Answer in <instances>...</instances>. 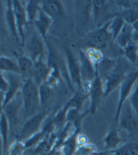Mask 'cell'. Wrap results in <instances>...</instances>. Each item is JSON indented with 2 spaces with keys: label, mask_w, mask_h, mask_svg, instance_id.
<instances>
[{
  "label": "cell",
  "mask_w": 138,
  "mask_h": 155,
  "mask_svg": "<svg viewBox=\"0 0 138 155\" xmlns=\"http://www.w3.org/2000/svg\"><path fill=\"white\" fill-rule=\"evenodd\" d=\"M131 66L133 65L125 57L118 58L116 67L104 79L105 98L118 87H120L129 72L132 70L130 68Z\"/></svg>",
  "instance_id": "3"
},
{
  "label": "cell",
  "mask_w": 138,
  "mask_h": 155,
  "mask_svg": "<svg viewBox=\"0 0 138 155\" xmlns=\"http://www.w3.org/2000/svg\"><path fill=\"white\" fill-rule=\"evenodd\" d=\"M20 71L22 82L32 79L33 75L34 62L27 55H20L17 60Z\"/></svg>",
  "instance_id": "21"
},
{
  "label": "cell",
  "mask_w": 138,
  "mask_h": 155,
  "mask_svg": "<svg viewBox=\"0 0 138 155\" xmlns=\"http://www.w3.org/2000/svg\"><path fill=\"white\" fill-rule=\"evenodd\" d=\"M28 155H35V154H34V153H33V152H32V153H30V154H28Z\"/></svg>",
  "instance_id": "44"
},
{
  "label": "cell",
  "mask_w": 138,
  "mask_h": 155,
  "mask_svg": "<svg viewBox=\"0 0 138 155\" xmlns=\"http://www.w3.org/2000/svg\"><path fill=\"white\" fill-rule=\"evenodd\" d=\"M75 14L77 30L82 37L87 33L86 28L93 20V1H75Z\"/></svg>",
  "instance_id": "5"
},
{
  "label": "cell",
  "mask_w": 138,
  "mask_h": 155,
  "mask_svg": "<svg viewBox=\"0 0 138 155\" xmlns=\"http://www.w3.org/2000/svg\"><path fill=\"white\" fill-rule=\"evenodd\" d=\"M119 13L113 1H93V22L96 28L108 23Z\"/></svg>",
  "instance_id": "4"
},
{
  "label": "cell",
  "mask_w": 138,
  "mask_h": 155,
  "mask_svg": "<svg viewBox=\"0 0 138 155\" xmlns=\"http://www.w3.org/2000/svg\"><path fill=\"white\" fill-rule=\"evenodd\" d=\"M123 50L125 58L134 67L138 58V48L136 42L133 40Z\"/></svg>",
  "instance_id": "34"
},
{
  "label": "cell",
  "mask_w": 138,
  "mask_h": 155,
  "mask_svg": "<svg viewBox=\"0 0 138 155\" xmlns=\"http://www.w3.org/2000/svg\"><path fill=\"white\" fill-rule=\"evenodd\" d=\"M89 96H90L89 98L90 100V104L88 110L90 114H94L96 113L102 100L105 98L103 81L98 74H96V77L93 80Z\"/></svg>",
  "instance_id": "13"
},
{
  "label": "cell",
  "mask_w": 138,
  "mask_h": 155,
  "mask_svg": "<svg viewBox=\"0 0 138 155\" xmlns=\"http://www.w3.org/2000/svg\"><path fill=\"white\" fill-rule=\"evenodd\" d=\"M53 155H63V154H62V153H61V151L60 150H58L57 151H56L55 153H54V154Z\"/></svg>",
  "instance_id": "42"
},
{
  "label": "cell",
  "mask_w": 138,
  "mask_h": 155,
  "mask_svg": "<svg viewBox=\"0 0 138 155\" xmlns=\"http://www.w3.org/2000/svg\"><path fill=\"white\" fill-rule=\"evenodd\" d=\"M89 97L90 96L88 94L84 92L81 89L78 88L74 91L73 96L70 97V99H69L66 104L70 108H76L77 110L82 111L85 102Z\"/></svg>",
  "instance_id": "27"
},
{
  "label": "cell",
  "mask_w": 138,
  "mask_h": 155,
  "mask_svg": "<svg viewBox=\"0 0 138 155\" xmlns=\"http://www.w3.org/2000/svg\"><path fill=\"white\" fill-rule=\"evenodd\" d=\"M80 131L74 130L63 143L59 150L63 155H75L78 148V137Z\"/></svg>",
  "instance_id": "22"
},
{
  "label": "cell",
  "mask_w": 138,
  "mask_h": 155,
  "mask_svg": "<svg viewBox=\"0 0 138 155\" xmlns=\"http://www.w3.org/2000/svg\"><path fill=\"white\" fill-rule=\"evenodd\" d=\"M65 56V63L67 73L73 85H76L77 89L82 86V81L81 77V70L79 60L75 56L72 50L70 47L64 48Z\"/></svg>",
  "instance_id": "11"
},
{
  "label": "cell",
  "mask_w": 138,
  "mask_h": 155,
  "mask_svg": "<svg viewBox=\"0 0 138 155\" xmlns=\"http://www.w3.org/2000/svg\"><path fill=\"white\" fill-rule=\"evenodd\" d=\"M120 15L124 19L125 23L133 25L135 22L138 21V9L136 8H129L120 11Z\"/></svg>",
  "instance_id": "37"
},
{
  "label": "cell",
  "mask_w": 138,
  "mask_h": 155,
  "mask_svg": "<svg viewBox=\"0 0 138 155\" xmlns=\"http://www.w3.org/2000/svg\"><path fill=\"white\" fill-rule=\"evenodd\" d=\"M132 27H133L134 32L138 33V21H137L136 22H135V23L133 25H132Z\"/></svg>",
  "instance_id": "41"
},
{
  "label": "cell",
  "mask_w": 138,
  "mask_h": 155,
  "mask_svg": "<svg viewBox=\"0 0 138 155\" xmlns=\"http://www.w3.org/2000/svg\"><path fill=\"white\" fill-rule=\"evenodd\" d=\"M5 5H6V6H5V20L8 28L11 33V35L14 37V39L17 42L20 43L18 28H17L15 15H14L13 10L12 1L8 0V1L5 2Z\"/></svg>",
  "instance_id": "20"
},
{
  "label": "cell",
  "mask_w": 138,
  "mask_h": 155,
  "mask_svg": "<svg viewBox=\"0 0 138 155\" xmlns=\"http://www.w3.org/2000/svg\"><path fill=\"white\" fill-rule=\"evenodd\" d=\"M27 150L24 142L16 139L8 148L7 155H24Z\"/></svg>",
  "instance_id": "38"
},
{
  "label": "cell",
  "mask_w": 138,
  "mask_h": 155,
  "mask_svg": "<svg viewBox=\"0 0 138 155\" xmlns=\"http://www.w3.org/2000/svg\"><path fill=\"white\" fill-rule=\"evenodd\" d=\"M41 10L53 20L54 25H61L67 21V16L64 4L56 0L41 1Z\"/></svg>",
  "instance_id": "10"
},
{
  "label": "cell",
  "mask_w": 138,
  "mask_h": 155,
  "mask_svg": "<svg viewBox=\"0 0 138 155\" xmlns=\"http://www.w3.org/2000/svg\"><path fill=\"white\" fill-rule=\"evenodd\" d=\"M1 78H2V81H1V87H0V92H1V97L2 99L3 97H4L5 94V93L7 92L8 89H9L10 82L8 79L5 78V77L3 75L2 73Z\"/></svg>",
  "instance_id": "40"
},
{
  "label": "cell",
  "mask_w": 138,
  "mask_h": 155,
  "mask_svg": "<svg viewBox=\"0 0 138 155\" xmlns=\"http://www.w3.org/2000/svg\"><path fill=\"white\" fill-rule=\"evenodd\" d=\"M108 153V152H107V153H102L100 155H104V154H107Z\"/></svg>",
  "instance_id": "45"
},
{
  "label": "cell",
  "mask_w": 138,
  "mask_h": 155,
  "mask_svg": "<svg viewBox=\"0 0 138 155\" xmlns=\"http://www.w3.org/2000/svg\"><path fill=\"white\" fill-rule=\"evenodd\" d=\"M8 80L10 82V87L7 92L5 93L4 96L2 99V108H4L11 100H12L16 96V94L20 91V89L22 88L20 82L16 77L14 76L9 77Z\"/></svg>",
  "instance_id": "26"
},
{
  "label": "cell",
  "mask_w": 138,
  "mask_h": 155,
  "mask_svg": "<svg viewBox=\"0 0 138 155\" xmlns=\"http://www.w3.org/2000/svg\"><path fill=\"white\" fill-rule=\"evenodd\" d=\"M86 56L88 59L93 63V65L96 68L102 60L104 58V54L102 50L95 48H88L84 50Z\"/></svg>",
  "instance_id": "35"
},
{
  "label": "cell",
  "mask_w": 138,
  "mask_h": 155,
  "mask_svg": "<svg viewBox=\"0 0 138 155\" xmlns=\"http://www.w3.org/2000/svg\"><path fill=\"white\" fill-rule=\"evenodd\" d=\"M129 100L133 108L135 113L138 117V81L137 82L136 87L133 89L130 97H129Z\"/></svg>",
  "instance_id": "39"
},
{
  "label": "cell",
  "mask_w": 138,
  "mask_h": 155,
  "mask_svg": "<svg viewBox=\"0 0 138 155\" xmlns=\"http://www.w3.org/2000/svg\"><path fill=\"white\" fill-rule=\"evenodd\" d=\"M21 93L24 108V119L26 120L37 113V108L41 106L39 96V87L33 79H28L23 82Z\"/></svg>",
  "instance_id": "2"
},
{
  "label": "cell",
  "mask_w": 138,
  "mask_h": 155,
  "mask_svg": "<svg viewBox=\"0 0 138 155\" xmlns=\"http://www.w3.org/2000/svg\"><path fill=\"white\" fill-rule=\"evenodd\" d=\"M45 44V42L38 32L36 31H34L28 38L27 44H26L27 56L33 62L43 58Z\"/></svg>",
  "instance_id": "12"
},
{
  "label": "cell",
  "mask_w": 138,
  "mask_h": 155,
  "mask_svg": "<svg viewBox=\"0 0 138 155\" xmlns=\"http://www.w3.org/2000/svg\"><path fill=\"white\" fill-rule=\"evenodd\" d=\"M110 22L86 33L77 43V48L82 49L84 50L88 48H95L102 50L107 48L109 41L111 40L113 41L108 31Z\"/></svg>",
  "instance_id": "1"
},
{
  "label": "cell",
  "mask_w": 138,
  "mask_h": 155,
  "mask_svg": "<svg viewBox=\"0 0 138 155\" xmlns=\"http://www.w3.org/2000/svg\"><path fill=\"white\" fill-rule=\"evenodd\" d=\"M45 45L47 49V63L48 67H49L51 69H57L61 71L63 77H64V79L65 80V81L68 85L69 87H70L72 91H75L74 85L71 84V80L67 73L65 60V62L63 60V59L61 58V56H59L58 51L55 50V48L48 41L47 42H45Z\"/></svg>",
  "instance_id": "9"
},
{
  "label": "cell",
  "mask_w": 138,
  "mask_h": 155,
  "mask_svg": "<svg viewBox=\"0 0 138 155\" xmlns=\"http://www.w3.org/2000/svg\"><path fill=\"white\" fill-rule=\"evenodd\" d=\"M119 126L123 130L127 131L130 135L138 133V117L129 100L123 104L121 111Z\"/></svg>",
  "instance_id": "8"
},
{
  "label": "cell",
  "mask_w": 138,
  "mask_h": 155,
  "mask_svg": "<svg viewBox=\"0 0 138 155\" xmlns=\"http://www.w3.org/2000/svg\"><path fill=\"white\" fill-rule=\"evenodd\" d=\"M47 110H42L26 120L20 131L16 135V139L24 142L26 140L39 132L42 130V124L47 118Z\"/></svg>",
  "instance_id": "7"
},
{
  "label": "cell",
  "mask_w": 138,
  "mask_h": 155,
  "mask_svg": "<svg viewBox=\"0 0 138 155\" xmlns=\"http://www.w3.org/2000/svg\"><path fill=\"white\" fill-rule=\"evenodd\" d=\"M27 11L28 23H33L37 18V16L41 10V1H28L23 2Z\"/></svg>",
  "instance_id": "30"
},
{
  "label": "cell",
  "mask_w": 138,
  "mask_h": 155,
  "mask_svg": "<svg viewBox=\"0 0 138 155\" xmlns=\"http://www.w3.org/2000/svg\"><path fill=\"white\" fill-rule=\"evenodd\" d=\"M137 48H138V45H137Z\"/></svg>",
  "instance_id": "46"
},
{
  "label": "cell",
  "mask_w": 138,
  "mask_h": 155,
  "mask_svg": "<svg viewBox=\"0 0 138 155\" xmlns=\"http://www.w3.org/2000/svg\"><path fill=\"white\" fill-rule=\"evenodd\" d=\"M53 95V88L47 83L44 82L39 86V96L41 106L47 104V102Z\"/></svg>",
  "instance_id": "36"
},
{
  "label": "cell",
  "mask_w": 138,
  "mask_h": 155,
  "mask_svg": "<svg viewBox=\"0 0 138 155\" xmlns=\"http://www.w3.org/2000/svg\"><path fill=\"white\" fill-rule=\"evenodd\" d=\"M1 72L2 73L4 72L5 73L17 74L20 75L18 62L5 56H1Z\"/></svg>",
  "instance_id": "29"
},
{
  "label": "cell",
  "mask_w": 138,
  "mask_h": 155,
  "mask_svg": "<svg viewBox=\"0 0 138 155\" xmlns=\"http://www.w3.org/2000/svg\"><path fill=\"white\" fill-rule=\"evenodd\" d=\"M134 67H135V68H136L137 71H138V58L137 60V62L136 63V64H135V66H134Z\"/></svg>",
  "instance_id": "43"
},
{
  "label": "cell",
  "mask_w": 138,
  "mask_h": 155,
  "mask_svg": "<svg viewBox=\"0 0 138 155\" xmlns=\"http://www.w3.org/2000/svg\"><path fill=\"white\" fill-rule=\"evenodd\" d=\"M51 71V69L48 67L47 61H45L43 58L37 60L36 61L34 62L33 75L32 79L39 87L42 83L47 81Z\"/></svg>",
  "instance_id": "18"
},
{
  "label": "cell",
  "mask_w": 138,
  "mask_h": 155,
  "mask_svg": "<svg viewBox=\"0 0 138 155\" xmlns=\"http://www.w3.org/2000/svg\"><path fill=\"white\" fill-rule=\"evenodd\" d=\"M12 7L14 15H15L17 28H18V35L22 45H24V28L28 23L27 11L25 9L24 3L18 0L12 1Z\"/></svg>",
  "instance_id": "14"
},
{
  "label": "cell",
  "mask_w": 138,
  "mask_h": 155,
  "mask_svg": "<svg viewBox=\"0 0 138 155\" xmlns=\"http://www.w3.org/2000/svg\"><path fill=\"white\" fill-rule=\"evenodd\" d=\"M78 54L82 82L93 81L96 76L95 67L86 57L84 50L78 48Z\"/></svg>",
  "instance_id": "17"
},
{
  "label": "cell",
  "mask_w": 138,
  "mask_h": 155,
  "mask_svg": "<svg viewBox=\"0 0 138 155\" xmlns=\"http://www.w3.org/2000/svg\"><path fill=\"white\" fill-rule=\"evenodd\" d=\"M112 155H138V142H129L110 152Z\"/></svg>",
  "instance_id": "33"
},
{
  "label": "cell",
  "mask_w": 138,
  "mask_h": 155,
  "mask_svg": "<svg viewBox=\"0 0 138 155\" xmlns=\"http://www.w3.org/2000/svg\"><path fill=\"white\" fill-rule=\"evenodd\" d=\"M69 108V106L65 103L64 107L54 115L52 120L55 131L62 130L67 124V113Z\"/></svg>",
  "instance_id": "32"
},
{
  "label": "cell",
  "mask_w": 138,
  "mask_h": 155,
  "mask_svg": "<svg viewBox=\"0 0 138 155\" xmlns=\"http://www.w3.org/2000/svg\"><path fill=\"white\" fill-rule=\"evenodd\" d=\"M10 125L6 116L2 111L1 119H0V132L2 137V155H7L8 151V140H9V132Z\"/></svg>",
  "instance_id": "24"
},
{
  "label": "cell",
  "mask_w": 138,
  "mask_h": 155,
  "mask_svg": "<svg viewBox=\"0 0 138 155\" xmlns=\"http://www.w3.org/2000/svg\"><path fill=\"white\" fill-rule=\"evenodd\" d=\"M117 63V60L105 56L102 62L96 68V74L101 77L103 81L106 78V77L116 67Z\"/></svg>",
  "instance_id": "28"
},
{
  "label": "cell",
  "mask_w": 138,
  "mask_h": 155,
  "mask_svg": "<svg viewBox=\"0 0 138 155\" xmlns=\"http://www.w3.org/2000/svg\"><path fill=\"white\" fill-rule=\"evenodd\" d=\"M88 114H90L88 110L82 113V111L76 108H70L67 113V123H70L72 125V127H74V130L81 131L83 120Z\"/></svg>",
  "instance_id": "23"
},
{
  "label": "cell",
  "mask_w": 138,
  "mask_h": 155,
  "mask_svg": "<svg viewBox=\"0 0 138 155\" xmlns=\"http://www.w3.org/2000/svg\"><path fill=\"white\" fill-rule=\"evenodd\" d=\"M119 123L113 120L108 131L104 137V143L105 150L111 152L116 150L119 147V145L123 142L119 131Z\"/></svg>",
  "instance_id": "16"
},
{
  "label": "cell",
  "mask_w": 138,
  "mask_h": 155,
  "mask_svg": "<svg viewBox=\"0 0 138 155\" xmlns=\"http://www.w3.org/2000/svg\"><path fill=\"white\" fill-rule=\"evenodd\" d=\"M22 106H23V101L20 90L12 100H11L4 108H2V111L6 116L10 126L14 127L18 125L19 110Z\"/></svg>",
  "instance_id": "15"
},
{
  "label": "cell",
  "mask_w": 138,
  "mask_h": 155,
  "mask_svg": "<svg viewBox=\"0 0 138 155\" xmlns=\"http://www.w3.org/2000/svg\"><path fill=\"white\" fill-rule=\"evenodd\" d=\"M133 32L132 25L125 23L114 42L121 49L123 50L133 40Z\"/></svg>",
  "instance_id": "25"
},
{
  "label": "cell",
  "mask_w": 138,
  "mask_h": 155,
  "mask_svg": "<svg viewBox=\"0 0 138 155\" xmlns=\"http://www.w3.org/2000/svg\"><path fill=\"white\" fill-rule=\"evenodd\" d=\"M125 25L124 19L119 13L111 20L108 26V31L111 34L113 41L114 42L117 36L119 35L121 31L123 29V27Z\"/></svg>",
  "instance_id": "31"
},
{
  "label": "cell",
  "mask_w": 138,
  "mask_h": 155,
  "mask_svg": "<svg viewBox=\"0 0 138 155\" xmlns=\"http://www.w3.org/2000/svg\"><path fill=\"white\" fill-rule=\"evenodd\" d=\"M36 31L45 42L47 41V34L50 28L53 26V21L47 14L41 9L34 22Z\"/></svg>",
  "instance_id": "19"
},
{
  "label": "cell",
  "mask_w": 138,
  "mask_h": 155,
  "mask_svg": "<svg viewBox=\"0 0 138 155\" xmlns=\"http://www.w3.org/2000/svg\"><path fill=\"white\" fill-rule=\"evenodd\" d=\"M138 81V71L136 68L132 69L126 76L124 81L119 87V100L116 108L115 114L114 117V121L119 123V115L123 108V104L129 100L131 94L133 91L135 84Z\"/></svg>",
  "instance_id": "6"
}]
</instances>
